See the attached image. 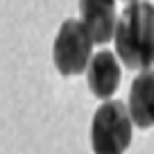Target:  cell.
I'll list each match as a JSON object with an SVG mask.
<instances>
[{"label": "cell", "instance_id": "obj_1", "mask_svg": "<svg viewBox=\"0 0 154 154\" xmlns=\"http://www.w3.org/2000/svg\"><path fill=\"white\" fill-rule=\"evenodd\" d=\"M116 54L131 70H147L154 66V5L129 2L113 29Z\"/></svg>", "mask_w": 154, "mask_h": 154}, {"label": "cell", "instance_id": "obj_2", "mask_svg": "<svg viewBox=\"0 0 154 154\" xmlns=\"http://www.w3.org/2000/svg\"><path fill=\"white\" fill-rule=\"evenodd\" d=\"M131 145V118L125 104L106 100L95 111L91 122L93 154H125Z\"/></svg>", "mask_w": 154, "mask_h": 154}, {"label": "cell", "instance_id": "obj_3", "mask_svg": "<svg viewBox=\"0 0 154 154\" xmlns=\"http://www.w3.org/2000/svg\"><path fill=\"white\" fill-rule=\"evenodd\" d=\"M91 48L93 41L88 32L84 29V25L75 18H68L63 20V25L59 27L57 36H54L52 61L61 75L66 77L79 75L86 70L88 61H91Z\"/></svg>", "mask_w": 154, "mask_h": 154}, {"label": "cell", "instance_id": "obj_4", "mask_svg": "<svg viewBox=\"0 0 154 154\" xmlns=\"http://www.w3.org/2000/svg\"><path fill=\"white\" fill-rule=\"evenodd\" d=\"M84 29L93 43H106L113 38L116 29V0H79Z\"/></svg>", "mask_w": 154, "mask_h": 154}, {"label": "cell", "instance_id": "obj_5", "mask_svg": "<svg viewBox=\"0 0 154 154\" xmlns=\"http://www.w3.org/2000/svg\"><path fill=\"white\" fill-rule=\"evenodd\" d=\"M86 77H88V88L95 97L100 100H109L120 84V63L111 54L109 50H100L93 54V59L86 66Z\"/></svg>", "mask_w": 154, "mask_h": 154}, {"label": "cell", "instance_id": "obj_6", "mask_svg": "<svg viewBox=\"0 0 154 154\" xmlns=\"http://www.w3.org/2000/svg\"><path fill=\"white\" fill-rule=\"evenodd\" d=\"M129 113L131 122L140 129L154 127V70L147 68L134 79L129 88Z\"/></svg>", "mask_w": 154, "mask_h": 154}, {"label": "cell", "instance_id": "obj_7", "mask_svg": "<svg viewBox=\"0 0 154 154\" xmlns=\"http://www.w3.org/2000/svg\"><path fill=\"white\" fill-rule=\"evenodd\" d=\"M127 2H136V0H127Z\"/></svg>", "mask_w": 154, "mask_h": 154}]
</instances>
